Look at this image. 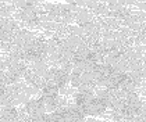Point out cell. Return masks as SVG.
<instances>
[{
	"label": "cell",
	"instance_id": "6da1fadb",
	"mask_svg": "<svg viewBox=\"0 0 146 122\" xmlns=\"http://www.w3.org/2000/svg\"><path fill=\"white\" fill-rule=\"evenodd\" d=\"M47 55V43L43 39H36L35 38L28 47L25 49V60H31L34 63L42 61Z\"/></svg>",
	"mask_w": 146,
	"mask_h": 122
},
{
	"label": "cell",
	"instance_id": "7a4b0ae2",
	"mask_svg": "<svg viewBox=\"0 0 146 122\" xmlns=\"http://www.w3.org/2000/svg\"><path fill=\"white\" fill-rule=\"evenodd\" d=\"M25 110H27L28 117H31V118H35V117L42 115V114H46L45 112L46 108H45V106H43V103H42L40 99H34V100L27 101Z\"/></svg>",
	"mask_w": 146,
	"mask_h": 122
},
{
	"label": "cell",
	"instance_id": "3957f363",
	"mask_svg": "<svg viewBox=\"0 0 146 122\" xmlns=\"http://www.w3.org/2000/svg\"><path fill=\"white\" fill-rule=\"evenodd\" d=\"M84 112L77 107H66L63 108V121L61 122H84Z\"/></svg>",
	"mask_w": 146,
	"mask_h": 122
},
{
	"label": "cell",
	"instance_id": "277c9868",
	"mask_svg": "<svg viewBox=\"0 0 146 122\" xmlns=\"http://www.w3.org/2000/svg\"><path fill=\"white\" fill-rule=\"evenodd\" d=\"M18 117V111L14 107H4L0 110V122H17Z\"/></svg>",
	"mask_w": 146,
	"mask_h": 122
}]
</instances>
